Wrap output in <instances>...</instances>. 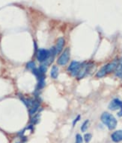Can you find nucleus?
Wrapping results in <instances>:
<instances>
[{
    "label": "nucleus",
    "mask_w": 122,
    "mask_h": 143,
    "mask_svg": "<svg viewBox=\"0 0 122 143\" xmlns=\"http://www.w3.org/2000/svg\"><path fill=\"white\" fill-rule=\"evenodd\" d=\"M118 65L117 61H113L109 64L105 65L103 68H101V70L97 72V73L96 74V76L97 78H103V76H105L108 73H110L112 71H114L116 69V66Z\"/></svg>",
    "instance_id": "obj_2"
},
{
    "label": "nucleus",
    "mask_w": 122,
    "mask_h": 143,
    "mask_svg": "<svg viewBox=\"0 0 122 143\" xmlns=\"http://www.w3.org/2000/svg\"><path fill=\"white\" fill-rule=\"evenodd\" d=\"M50 55V51L44 49H38L36 57H37V60L41 62V63H43L47 60V59L48 58Z\"/></svg>",
    "instance_id": "obj_5"
},
{
    "label": "nucleus",
    "mask_w": 122,
    "mask_h": 143,
    "mask_svg": "<svg viewBox=\"0 0 122 143\" xmlns=\"http://www.w3.org/2000/svg\"><path fill=\"white\" fill-rule=\"evenodd\" d=\"M79 119H80V115H78L76 119H75V120L73 121V126L75 125V124L77 123V122H78V121H79Z\"/></svg>",
    "instance_id": "obj_17"
},
{
    "label": "nucleus",
    "mask_w": 122,
    "mask_h": 143,
    "mask_svg": "<svg viewBox=\"0 0 122 143\" xmlns=\"http://www.w3.org/2000/svg\"><path fill=\"white\" fill-rule=\"evenodd\" d=\"M115 75L117 77L122 78V62L117 65L115 69Z\"/></svg>",
    "instance_id": "obj_11"
},
{
    "label": "nucleus",
    "mask_w": 122,
    "mask_h": 143,
    "mask_svg": "<svg viewBox=\"0 0 122 143\" xmlns=\"http://www.w3.org/2000/svg\"><path fill=\"white\" fill-rule=\"evenodd\" d=\"M91 133H86L85 134L84 136V139H85V142H89L91 139Z\"/></svg>",
    "instance_id": "obj_14"
},
{
    "label": "nucleus",
    "mask_w": 122,
    "mask_h": 143,
    "mask_svg": "<svg viewBox=\"0 0 122 143\" xmlns=\"http://www.w3.org/2000/svg\"><path fill=\"white\" fill-rule=\"evenodd\" d=\"M111 139L115 142H119L122 141V130H116L112 133L111 135Z\"/></svg>",
    "instance_id": "obj_8"
},
{
    "label": "nucleus",
    "mask_w": 122,
    "mask_h": 143,
    "mask_svg": "<svg viewBox=\"0 0 122 143\" xmlns=\"http://www.w3.org/2000/svg\"><path fill=\"white\" fill-rule=\"evenodd\" d=\"M109 109L111 110H120V111L118 112V115L121 117L122 116V101L119 100L118 99H115L112 101L109 105Z\"/></svg>",
    "instance_id": "obj_3"
},
{
    "label": "nucleus",
    "mask_w": 122,
    "mask_h": 143,
    "mask_svg": "<svg viewBox=\"0 0 122 143\" xmlns=\"http://www.w3.org/2000/svg\"><path fill=\"white\" fill-rule=\"evenodd\" d=\"M38 119H39V115H36V116H35V117L32 119L31 122H32V124H36L37 122H38Z\"/></svg>",
    "instance_id": "obj_16"
},
{
    "label": "nucleus",
    "mask_w": 122,
    "mask_h": 143,
    "mask_svg": "<svg viewBox=\"0 0 122 143\" xmlns=\"http://www.w3.org/2000/svg\"><path fill=\"white\" fill-rule=\"evenodd\" d=\"M17 143H21V142H17Z\"/></svg>",
    "instance_id": "obj_18"
},
{
    "label": "nucleus",
    "mask_w": 122,
    "mask_h": 143,
    "mask_svg": "<svg viewBox=\"0 0 122 143\" xmlns=\"http://www.w3.org/2000/svg\"><path fill=\"white\" fill-rule=\"evenodd\" d=\"M64 46H65V39L63 37L58 38L57 40V43H56V45L54 47L55 48V51H56V55L60 54L62 51L63 48H64Z\"/></svg>",
    "instance_id": "obj_7"
},
{
    "label": "nucleus",
    "mask_w": 122,
    "mask_h": 143,
    "mask_svg": "<svg viewBox=\"0 0 122 143\" xmlns=\"http://www.w3.org/2000/svg\"><path fill=\"white\" fill-rule=\"evenodd\" d=\"M51 77L53 79H56L58 76V68L57 66H53L52 67V69L50 72Z\"/></svg>",
    "instance_id": "obj_10"
},
{
    "label": "nucleus",
    "mask_w": 122,
    "mask_h": 143,
    "mask_svg": "<svg viewBox=\"0 0 122 143\" xmlns=\"http://www.w3.org/2000/svg\"><path fill=\"white\" fill-rule=\"evenodd\" d=\"M88 123H89L88 120H86V121H85V122H83V124H82V125L81 127V130L82 132H86V130L88 129Z\"/></svg>",
    "instance_id": "obj_12"
},
{
    "label": "nucleus",
    "mask_w": 122,
    "mask_h": 143,
    "mask_svg": "<svg viewBox=\"0 0 122 143\" xmlns=\"http://www.w3.org/2000/svg\"><path fill=\"white\" fill-rule=\"evenodd\" d=\"M83 139L80 134H77L76 136V143H82Z\"/></svg>",
    "instance_id": "obj_15"
},
{
    "label": "nucleus",
    "mask_w": 122,
    "mask_h": 143,
    "mask_svg": "<svg viewBox=\"0 0 122 143\" xmlns=\"http://www.w3.org/2000/svg\"><path fill=\"white\" fill-rule=\"evenodd\" d=\"M81 66V64L77 61H72L71 64H70L67 70L69 72H71L73 76H77L78 72H79V69Z\"/></svg>",
    "instance_id": "obj_6"
},
{
    "label": "nucleus",
    "mask_w": 122,
    "mask_h": 143,
    "mask_svg": "<svg viewBox=\"0 0 122 143\" xmlns=\"http://www.w3.org/2000/svg\"><path fill=\"white\" fill-rule=\"evenodd\" d=\"M40 106L39 102L37 100H34V102L32 104V105L29 108V113L30 115H33L37 111L38 108Z\"/></svg>",
    "instance_id": "obj_9"
},
{
    "label": "nucleus",
    "mask_w": 122,
    "mask_h": 143,
    "mask_svg": "<svg viewBox=\"0 0 122 143\" xmlns=\"http://www.w3.org/2000/svg\"><path fill=\"white\" fill-rule=\"evenodd\" d=\"M101 119L102 122L105 125H106V127L110 130H114L117 126V120L114 117V115L109 113L107 112H105L101 115Z\"/></svg>",
    "instance_id": "obj_1"
},
{
    "label": "nucleus",
    "mask_w": 122,
    "mask_h": 143,
    "mask_svg": "<svg viewBox=\"0 0 122 143\" xmlns=\"http://www.w3.org/2000/svg\"><path fill=\"white\" fill-rule=\"evenodd\" d=\"M69 58H70V49L67 48L60 55V57H58L57 64L59 66H65L68 63Z\"/></svg>",
    "instance_id": "obj_4"
},
{
    "label": "nucleus",
    "mask_w": 122,
    "mask_h": 143,
    "mask_svg": "<svg viewBox=\"0 0 122 143\" xmlns=\"http://www.w3.org/2000/svg\"><path fill=\"white\" fill-rule=\"evenodd\" d=\"M26 66H27V68L29 69H31L32 71L33 69H35L36 68L35 64V62H33V61H30V62H29Z\"/></svg>",
    "instance_id": "obj_13"
}]
</instances>
